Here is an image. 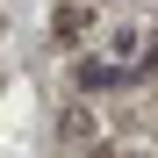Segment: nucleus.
<instances>
[{
  "label": "nucleus",
  "instance_id": "f257e3e1",
  "mask_svg": "<svg viewBox=\"0 0 158 158\" xmlns=\"http://www.w3.org/2000/svg\"><path fill=\"white\" fill-rule=\"evenodd\" d=\"M58 129H65V144H101V122H94V108H72Z\"/></svg>",
  "mask_w": 158,
  "mask_h": 158
},
{
  "label": "nucleus",
  "instance_id": "f03ea898",
  "mask_svg": "<svg viewBox=\"0 0 158 158\" xmlns=\"http://www.w3.org/2000/svg\"><path fill=\"white\" fill-rule=\"evenodd\" d=\"M79 29H94V7H79V0L58 7V36H79Z\"/></svg>",
  "mask_w": 158,
  "mask_h": 158
}]
</instances>
